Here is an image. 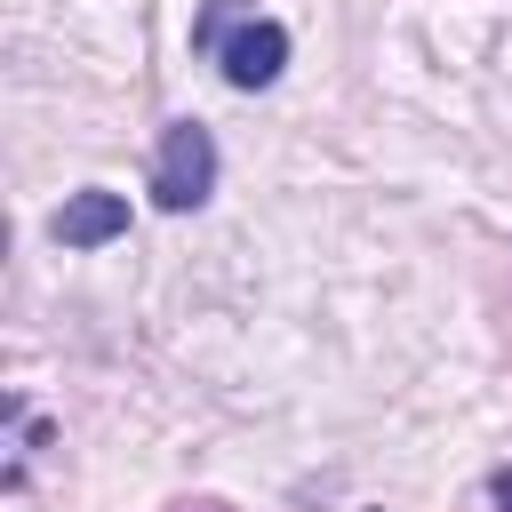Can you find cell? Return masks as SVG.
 <instances>
[{
    "mask_svg": "<svg viewBox=\"0 0 512 512\" xmlns=\"http://www.w3.org/2000/svg\"><path fill=\"white\" fill-rule=\"evenodd\" d=\"M216 64H224V88H240V96L272 88V80L288 72V24H272V16L240 24V32H232V40L216 48Z\"/></svg>",
    "mask_w": 512,
    "mask_h": 512,
    "instance_id": "3957f363",
    "label": "cell"
},
{
    "mask_svg": "<svg viewBox=\"0 0 512 512\" xmlns=\"http://www.w3.org/2000/svg\"><path fill=\"white\" fill-rule=\"evenodd\" d=\"M208 192H216V136H208V120L176 112L152 144V208L192 216V208H208Z\"/></svg>",
    "mask_w": 512,
    "mask_h": 512,
    "instance_id": "6da1fadb",
    "label": "cell"
},
{
    "mask_svg": "<svg viewBox=\"0 0 512 512\" xmlns=\"http://www.w3.org/2000/svg\"><path fill=\"white\" fill-rule=\"evenodd\" d=\"M240 24H256V0H200V16H192V48H200V56H216Z\"/></svg>",
    "mask_w": 512,
    "mask_h": 512,
    "instance_id": "277c9868",
    "label": "cell"
},
{
    "mask_svg": "<svg viewBox=\"0 0 512 512\" xmlns=\"http://www.w3.org/2000/svg\"><path fill=\"white\" fill-rule=\"evenodd\" d=\"M488 504H496V512H512V464H496V472H488Z\"/></svg>",
    "mask_w": 512,
    "mask_h": 512,
    "instance_id": "5b68a950",
    "label": "cell"
},
{
    "mask_svg": "<svg viewBox=\"0 0 512 512\" xmlns=\"http://www.w3.org/2000/svg\"><path fill=\"white\" fill-rule=\"evenodd\" d=\"M120 232H128V192H112V184H80V192H64V208L48 216V240L72 248V256H88V248H104V240H120Z\"/></svg>",
    "mask_w": 512,
    "mask_h": 512,
    "instance_id": "7a4b0ae2",
    "label": "cell"
}]
</instances>
